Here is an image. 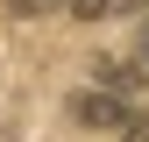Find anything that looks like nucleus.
Returning <instances> with one entry per match:
<instances>
[{
	"label": "nucleus",
	"instance_id": "obj_5",
	"mask_svg": "<svg viewBox=\"0 0 149 142\" xmlns=\"http://www.w3.org/2000/svg\"><path fill=\"white\" fill-rule=\"evenodd\" d=\"M142 57H149V29H142Z\"/></svg>",
	"mask_w": 149,
	"mask_h": 142
},
{
	"label": "nucleus",
	"instance_id": "obj_3",
	"mask_svg": "<svg viewBox=\"0 0 149 142\" xmlns=\"http://www.w3.org/2000/svg\"><path fill=\"white\" fill-rule=\"evenodd\" d=\"M57 7H71V0H7V14H57Z\"/></svg>",
	"mask_w": 149,
	"mask_h": 142
},
{
	"label": "nucleus",
	"instance_id": "obj_4",
	"mask_svg": "<svg viewBox=\"0 0 149 142\" xmlns=\"http://www.w3.org/2000/svg\"><path fill=\"white\" fill-rule=\"evenodd\" d=\"M128 142H149V121H135V128H128Z\"/></svg>",
	"mask_w": 149,
	"mask_h": 142
},
{
	"label": "nucleus",
	"instance_id": "obj_2",
	"mask_svg": "<svg viewBox=\"0 0 149 142\" xmlns=\"http://www.w3.org/2000/svg\"><path fill=\"white\" fill-rule=\"evenodd\" d=\"M149 0H71V14H85V22H107V14H135Z\"/></svg>",
	"mask_w": 149,
	"mask_h": 142
},
{
	"label": "nucleus",
	"instance_id": "obj_1",
	"mask_svg": "<svg viewBox=\"0 0 149 142\" xmlns=\"http://www.w3.org/2000/svg\"><path fill=\"white\" fill-rule=\"evenodd\" d=\"M78 121H92V128H114V121H128V106H121V100H107V93H85V100H78Z\"/></svg>",
	"mask_w": 149,
	"mask_h": 142
}]
</instances>
